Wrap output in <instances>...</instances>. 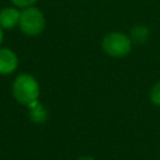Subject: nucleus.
I'll use <instances>...</instances> for the list:
<instances>
[{"label":"nucleus","instance_id":"nucleus-1","mask_svg":"<svg viewBox=\"0 0 160 160\" xmlns=\"http://www.w3.org/2000/svg\"><path fill=\"white\" fill-rule=\"evenodd\" d=\"M11 91L14 99L19 104L24 106H29L30 104L39 100L40 85L35 79V76H32L31 74L21 72L14 79L11 85Z\"/></svg>","mask_w":160,"mask_h":160},{"label":"nucleus","instance_id":"nucleus-2","mask_svg":"<svg viewBox=\"0 0 160 160\" xmlns=\"http://www.w3.org/2000/svg\"><path fill=\"white\" fill-rule=\"evenodd\" d=\"M101 48L106 55L120 59L130 54L132 49V40L129 35L124 32L112 31V32L106 34L102 38Z\"/></svg>","mask_w":160,"mask_h":160},{"label":"nucleus","instance_id":"nucleus-3","mask_svg":"<svg viewBox=\"0 0 160 160\" xmlns=\"http://www.w3.org/2000/svg\"><path fill=\"white\" fill-rule=\"evenodd\" d=\"M45 25H46L45 15L39 8L34 5L21 9L18 26L20 28L22 34L28 36H38L44 31Z\"/></svg>","mask_w":160,"mask_h":160},{"label":"nucleus","instance_id":"nucleus-4","mask_svg":"<svg viewBox=\"0 0 160 160\" xmlns=\"http://www.w3.org/2000/svg\"><path fill=\"white\" fill-rule=\"evenodd\" d=\"M19 65V59L15 51L9 48H0V75L12 74Z\"/></svg>","mask_w":160,"mask_h":160},{"label":"nucleus","instance_id":"nucleus-5","mask_svg":"<svg viewBox=\"0 0 160 160\" xmlns=\"http://www.w3.org/2000/svg\"><path fill=\"white\" fill-rule=\"evenodd\" d=\"M20 12L21 10H19L16 6H5L0 9V26L4 30L14 29L16 25H19Z\"/></svg>","mask_w":160,"mask_h":160},{"label":"nucleus","instance_id":"nucleus-6","mask_svg":"<svg viewBox=\"0 0 160 160\" xmlns=\"http://www.w3.org/2000/svg\"><path fill=\"white\" fill-rule=\"evenodd\" d=\"M28 108V112H29V118L32 122L35 124H44L46 122L48 118H49V112H48V109L46 106L40 102L39 100L30 104Z\"/></svg>","mask_w":160,"mask_h":160},{"label":"nucleus","instance_id":"nucleus-7","mask_svg":"<svg viewBox=\"0 0 160 160\" xmlns=\"http://www.w3.org/2000/svg\"><path fill=\"white\" fill-rule=\"evenodd\" d=\"M149 35H150V31H149V29L146 26L138 25V26H135V28L131 29L130 38H131L132 42H135V44H144V42L148 41Z\"/></svg>","mask_w":160,"mask_h":160},{"label":"nucleus","instance_id":"nucleus-8","mask_svg":"<svg viewBox=\"0 0 160 160\" xmlns=\"http://www.w3.org/2000/svg\"><path fill=\"white\" fill-rule=\"evenodd\" d=\"M149 98H150V101L155 106H160V81L156 82L155 85H152V88L150 89V92H149Z\"/></svg>","mask_w":160,"mask_h":160},{"label":"nucleus","instance_id":"nucleus-9","mask_svg":"<svg viewBox=\"0 0 160 160\" xmlns=\"http://www.w3.org/2000/svg\"><path fill=\"white\" fill-rule=\"evenodd\" d=\"M11 4L19 9H25L29 6H34L38 0H10Z\"/></svg>","mask_w":160,"mask_h":160},{"label":"nucleus","instance_id":"nucleus-10","mask_svg":"<svg viewBox=\"0 0 160 160\" xmlns=\"http://www.w3.org/2000/svg\"><path fill=\"white\" fill-rule=\"evenodd\" d=\"M76 160H96V159L94 156H91V155H81Z\"/></svg>","mask_w":160,"mask_h":160},{"label":"nucleus","instance_id":"nucleus-11","mask_svg":"<svg viewBox=\"0 0 160 160\" xmlns=\"http://www.w3.org/2000/svg\"><path fill=\"white\" fill-rule=\"evenodd\" d=\"M2 40H4V29H2L1 26H0V48H1Z\"/></svg>","mask_w":160,"mask_h":160}]
</instances>
